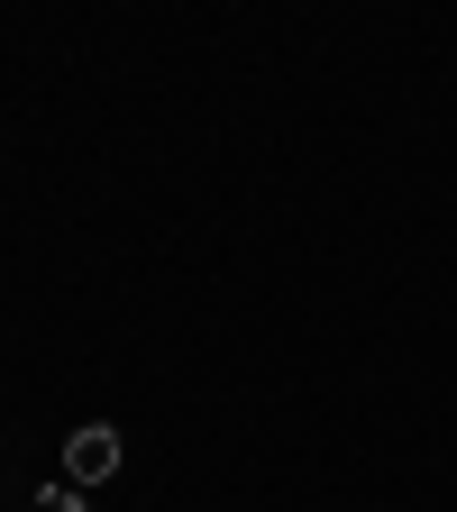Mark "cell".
Returning <instances> with one entry per match:
<instances>
[{"label":"cell","mask_w":457,"mask_h":512,"mask_svg":"<svg viewBox=\"0 0 457 512\" xmlns=\"http://www.w3.org/2000/svg\"><path fill=\"white\" fill-rule=\"evenodd\" d=\"M119 467V430L110 421H83L74 439H64V485H101Z\"/></svg>","instance_id":"6da1fadb"},{"label":"cell","mask_w":457,"mask_h":512,"mask_svg":"<svg viewBox=\"0 0 457 512\" xmlns=\"http://www.w3.org/2000/svg\"><path fill=\"white\" fill-rule=\"evenodd\" d=\"M37 512H83V494H74V485H46V494H37Z\"/></svg>","instance_id":"7a4b0ae2"}]
</instances>
